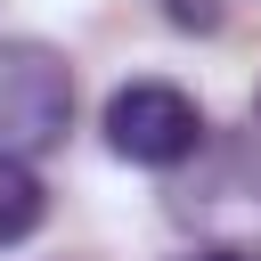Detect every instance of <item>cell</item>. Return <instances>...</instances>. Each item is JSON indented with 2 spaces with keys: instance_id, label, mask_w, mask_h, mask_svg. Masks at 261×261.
Instances as JSON below:
<instances>
[{
  "instance_id": "obj_1",
  "label": "cell",
  "mask_w": 261,
  "mask_h": 261,
  "mask_svg": "<svg viewBox=\"0 0 261 261\" xmlns=\"http://www.w3.org/2000/svg\"><path fill=\"white\" fill-rule=\"evenodd\" d=\"M73 122V73L41 41H0V163H33Z\"/></svg>"
},
{
  "instance_id": "obj_2",
  "label": "cell",
  "mask_w": 261,
  "mask_h": 261,
  "mask_svg": "<svg viewBox=\"0 0 261 261\" xmlns=\"http://www.w3.org/2000/svg\"><path fill=\"white\" fill-rule=\"evenodd\" d=\"M106 147L147 171H179L204 155V106L179 82H122L106 98Z\"/></svg>"
},
{
  "instance_id": "obj_3",
  "label": "cell",
  "mask_w": 261,
  "mask_h": 261,
  "mask_svg": "<svg viewBox=\"0 0 261 261\" xmlns=\"http://www.w3.org/2000/svg\"><path fill=\"white\" fill-rule=\"evenodd\" d=\"M41 212H49V196H41L33 163H0V245H24L41 228Z\"/></svg>"
},
{
  "instance_id": "obj_4",
  "label": "cell",
  "mask_w": 261,
  "mask_h": 261,
  "mask_svg": "<svg viewBox=\"0 0 261 261\" xmlns=\"http://www.w3.org/2000/svg\"><path fill=\"white\" fill-rule=\"evenodd\" d=\"M163 16L188 24V33H212V24H220V0H163Z\"/></svg>"
},
{
  "instance_id": "obj_5",
  "label": "cell",
  "mask_w": 261,
  "mask_h": 261,
  "mask_svg": "<svg viewBox=\"0 0 261 261\" xmlns=\"http://www.w3.org/2000/svg\"><path fill=\"white\" fill-rule=\"evenodd\" d=\"M188 261H253V253H237V245H204V253H188Z\"/></svg>"
},
{
  "instance_id": "obj_6",
  "label": "cell",
  "mask_w": 261,
  "mask_h": 261,
  "mask_svg": "<svg viewBox=\"0 0 261 261\" xmlns=\"http://www.w3.org/2000/svg\"><path fill=\"white\" fill-rule=\"evenodd\" d=\"M253 114H261V90H253Z\"/></svg>"
}]
</instances>
